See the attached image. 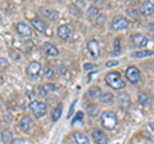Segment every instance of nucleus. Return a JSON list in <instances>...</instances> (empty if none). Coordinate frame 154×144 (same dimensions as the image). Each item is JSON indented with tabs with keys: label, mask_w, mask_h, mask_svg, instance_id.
<instances>
[{
	"label": "nucleus",
	"mask_w": 154,
	"mask_h": 144,
	"mask_svg": "<svg viewBox=\"0 0 154 144\" xmlns=\"http://www.w3.org/2000/svg\"><path fill=\"white\" fill-rule=\"evenodd\" d=\"M148 30L150 31L152 33H154V22H153V23H150V25L148 26Z\"/></svg>",
	"instance_id": "obj_35"
},
{
	"label": "nucleus",
	"mask_w": 154,
	"mask_h": 144,
	"mask_svg": "<svg viewBox=\"0 0 154 144\" xmlns=\"http://www.w3.org/2000/svg\"><path fill=\"white\" fill-rule=\"evenodd\" d=\"M30 109L32 111V113L35 114V117L41 118L42 116L46 114L48 111V104L44 102H38V100H33L30 104Z\"/></svg>",
	"instance_id": "obj_3"
},
{
	"label": "nucleus",
	"mask_w": 154,
	"mask_h": 144,
	"mask_svg": "<svg viewBox=\"0 0 154 144\" xmlns=\"http://www.w3.org/2000/svg\"><path fill=\"white\" fill-rule=\"evenodd\" d=\"M149 129H150V130L154 133V122H152L150 125H149Z\"/></svg>",
	"instance_id": "obj_37"
},
{
	"label": "nucleus",
	"mask_w": 154,
	"mask_h": 144,
	"mask_svg": "<svg viewBox=\"0 0 154 144\" xmlns=\"http://www.w3.org/2000/svg\"><path fill=\"white\" fill-rule=\"evenodd\" d=\"M99 99H100V102L104 103V104L112 103V100H113V94H112V93H102V94L99 95Z\"/></svg>",
	"instance_id": "obj_23"
},
{
	"label": "nucleus",
	"mask_w": 154,
	"mask_h": 144,
	"mask_svg": "<svg viewBox=\"0 0 154 144\" xmlns=\"http://www.w3.org/2000/svg\"><path fill=\"white\" fill-rule=\"evenodd\" d=\"M137 13L139 12H136V11H134V9H131V11H127V14H130L131 17H134L135 20H137L139 18V16H137Z\"/></svg>",
	"instance_id": "obj_33"
},
{
	"label": "nucleus",
	"mask_w": 154,
	"mask_h": 144,
	"mask_svg": "<svg viewBox=\"0 0 154 144\" xmlns=\"http://www.w3.org/2000/svg\"><path fill=\"white\" fill-rule=\"evenodd\" d=\"M86 109H88V114L90 117H96L99 114V107L96 104H91Z\"/></svg>",
	"instance_id": "obj_25"
},
{
	"label": "nucleus",
	"mask_w": 154,
	"mask_h": 144,
	"mask_svg": "<svg viewBox=\"0 0 154 144\" xmlns=\"http://www.w3.org/2000/svg\"><path fill=\"white\" fill-rule=\"evenodd\" d=\"M126 79L128 80V83L131 84H136L140 80V71H139L137 67L131 66L126 70Z\"/></svg>",
	"instance_id": "obj_6"
},
{
	"label": "nucleus",
	"mask_w": 154,
	"mask_h": 144,
	"mask_svg": "<svg viewBox=\"0 0 154 144\" xmlns=\"http://www.w3.org/2000/svg\"><path fill=\"white\" fill-rule=\"evenodd\" d=\"M114 42H116V44H114V50H113V54H114V55H119V54H121V48H119V40L117 39V40H116Z\"/></svg>",
	"instance_id": "obj_29"
},
{
	"label": "nucleus",
	"mask_w": 154,
	"mask_h": 144,
	"mask_svg": "<svg viewBox=\"0 0 154 144\" xmlns=\"http://www.w3.org/2000/svg\"><path fill=\"white\" fill-rule=\"evenodd\" d=\"M88 50L90 53V55L93 58H96L100 54V48H99V42L96 40H90L88 42Z\"/></svg>",
	"instance_id": "obj_12"
},
{
	"label": "nucleus",
	"mask_w": 154,
	"mask_h": 144,
	"mask_svg": "<svg viewBox=\"0 0 154 144\" xmlns=\"http://www.w3.org/2000/svg\"><path fill=\"white\" fill-rule=\"evenodd\" d=\"M16 30L21 36L23 37H31L33 35V30L30 25H27L25 22H18L16 25Z\"/></svg>",
	"instance_id": "obj_7"
},
{
	"label": "nucleus",
	"mask_w": 154,
	"mask_h": 144,
	"mask_svg": "<svg viewBox=\"0 0 154 144\" xmlns=\"http://www.w3.org/2000/svg\"><path fill=\"white\" fill-rule=\"evenodd\" d=\"M62 112H63V105H62V104H58L57 107H55V108L51 111V120H53V121L57 122L58 120L60 118V116H62Z\"/></svg>",
	"instance_id": "obj_21"
},
{
	"label": "nucleus",
	"mask_w": 154,
	"mask_h": 144,
	"mask_svg": "<svg viewBox=\"0 0 154 144\" xmlns=\"http://www.w3.org/2000/svg\"><path fill=\"white\" fill-rule=\"evenodd\" d=\"M4 83V79H3V76H2V74H0V85H2Z\"/></svg>",
	"instance_id": "obj_38"
},
{
	"label": "nucleus",
	"mask_w": 154,
	"mask_h": 144,
	"mask_svg": "<svg viewBox=\"0 0 154 144\" xmlns=\"http://www.w3.org/2000/svg\"><path fill=\"white\" fill-rule=\"evenodd\" d=\"M137 100L144 107H149L153 102V97H152V94H149V93H140L137 95Z\"/></svg>",
	"instance_id": "obj_15"
},
{
	"label": "nucleus",
	"mask_w": 154,
	"mask_h": 144,
	"mask_svg": "<svg viewBox=\"0 0 154 144\" xmlns=\"http://www.w3.org/2000/svg\"><path fill=\"white\" fill-rule=\"evenodd\" d=\"M73 140L76 142V144H90L89 143V138L85 135V134L77 131L73 134Z\"/></svg>",
	"instance_id": "obj_18"
},
{
	"label": "nucleus",
	"mask_w": 154,
	"mask_h": 144,
	"mask_svg": "<svg viewBox=\"0 0 154 144\" xmlns=\"http://www.w3.org/2000/svg\"><path fill=\"white\" fill-rule=\"evenodd\" d=\"M154 54V52L152 49H145V50H139V52H134L131 53L132 58H145V57H150Z\"/></svg>",
	"instance_id": "obj_19"
},
{
	"label": "nucleus",
	"mask_w": 154,
	"mask_h": 144,
	"mask_svg": "<svg viewBox=\"0 0 154 144\" xmlns=\"http://www.w3.org/2000/svg\"><path fill=\"white\" fill-rule=\"evenodd\" d=\"M37 94L40 95V97H46L48 95V89H46V86H37Z\"/></svg>",
	"instance_id": "obj_28"
},
{
	"label": "nucleus",
	"mask_w": 154,
	"mask_h": 144,
	"mask_svg": "<svg viewBox=\"0 0 154 144\" xmlns=\"http://www.w3.org/2000/svg\"><path fill=\"white\" fill-rule=\"evenodd\" d=\"M100 121H102V125L108 129V130H113L116 127V125H117V116L113 113V112H104L102 114V117H100Z\"/></svg>",
	"instance_id": "obj_2"
},
{
	"label": "nucleus",
	"mask_w": 154,
	"mask_h": 144,
	"mask_svg": "<svg viewBox=\"0 0 154 144\" xmlns=\"http://www.w3.org/2000/svg\"><path fill=\"white\" fill-rule=\"evenodd\" d=\"M44 76H45L48 80L55 79V71L53 70L51 67H45V70H44Z\"/></svg>",
	"instance_id": "obj_26"
},
{
	"label": "nucleus",
	"mask_w": 154,
	"mask_h": 144,
	"mask_svg": "<svg viewBox=\"0 0 154 144\" xmlns=\"http://www.w3.org/2000/svg\"><path fill=\"white\" fill-rule=\"evenodd\" d=\"M91 136H93V140L95 142V144H107L108 143V138L107 135L99 129H94L93 133H91Z\"/></svg>",
	"instance_id": "obj_9"
},
{
	"label": "nucleus",
	"mask_w": 154,
	"mask_h": 144,
	"mask_svg": "<svg viewBox=\"0 0 154 144\" xmlns=\"http://www.w3.org/2000/svg\"><path fill=\"white\" fill-rule=\"evenodd\" d=\"M11 144H18V143H14V142H12V143H11Z\"/></svg>",
	"instance_id": "obj_39"
},
{
	"label": "nucleus",
	"mask_w": 154,
	"mask_h": 144,
	"mask_svg": "<svg viewBox=\"0 0 154 144\" xmlns=\"http://www.w3.org/2000/svg\"><path fill=\"white\" fill-rule=\"evenodd\" d=\"M42 50H44L45 54L49 55V57H57L59 54L58 49L51 44V42H44V44H42Z\"/></svg>",
	"instance_id": "obj_14"
},
{
	"label": "nucleus",
	"mask_w": 154,
	"mask_h": 144,
	"mask_svg": "<svg viewBox=\"0 0 154 144\" xmlns=\"http://www.w3.org/2000/svg\"><path fill=\"white\" fill-rule=\"evenodd\" d=\"M118 102L121 103V105L123 108H128L130 105H131V99H130L128 97V94L127 93H122V94H119V97H118Z\"/></svg>",
	"instance_id": "obj_20"
},
{
	"label": "nucleus",
	"mask_w": 154,
	"mask_h": 144,
	"mask_svg": "<svg viewBox=\"0 0 154 144\" xmlns=\"http://www.w3.org/2000/svg\"><path fill=\"white\" fill-rule=\"evenodd\" d=\"M88 17H89V20H95V18H98L99 17V9L96 8V7H90L88 9Z\"/></svg>",
	"instance_id": "obj_24"
},
{
	"label": "nucleus",
	"mask_w": 154,
	"mask_h": 144,
	"mask_svg": "<svg viewBox=\"0 0 154 144\" xmlns=\"http://www.w3.org/2000/svg\"><path fill=\"white\" fill-rule=\"evenodd\" d=\"M117 64H118V61H108L107 63H105L107 67H113V66H117Z\"/></svg>",
	"instance_id": "obj_34"
},
{
	"label": "nucleus",
	"mask_w": 154,
	"mask_h": 144,
	"mask_svg": "<svg viewBox=\"0 0 154 144\" xmlns=\"http://www.w3.org/2000/svg\"><path fill=\"white\" fill-rule=\"evenodd\" d=\"M88 94H89V97H90V98H96L98 95L102 94V90H100L98 86H95V88H91V89L89 90Z\"/></svg>",
	"instance_id": "obj_27"
},
{
	"label": "nucleus",
	"mask_w": 154,
	"mask_h": 144,
	"mask_svg": "<svg viewBox=\"0 0 154 144\" xmlns=\"http://www.w3.org/2000/svg\"><path fill=\"white\" fill-rule=\"evenodd\" d=\"M114 144H119V143H114Z\"/></svg>",
	"instance_id": "obj_41"
},
{
	"label": "nucleus",
	"mask_w": 154,
	"mask_h": 144,
	"mask_svg": "<svg viewBox=\"0 0 154 144\" xmlns=\"http://www.w3.org/2000/svg\"><path fill=\"white\" fill-rule=\"evenodd\" d=\"M9 67V63H8V61L5 58H3V57H0V68H3V70H5Z\"/></svg>",
	"instance_id": "obj_31"
},
{
	"label": "nucleus",
	"mask_w": 154,
	"mask_h": 144,
	"mask_svg": "<svg viewBox=\"0 0 154 144\" xmlns=\"http://www.w3.org/2000/svg\"><path fill=\"white\" fill-rule=\"evenodd\" d=\"M93 67H94L93 64H88V63H86V64L84 66V68H85V70H91V68H93Z\"/></svg>",
	"instance_id": "obj_36"
},
{
	"label": "nucleus",
	"mask_w": 154,
	"mask_h": 144,
	"mask_svg": "<svg viewBox=\"0 0 154 144\" xmlns=\"http://www.w3.org/2000/svg\"><path fill=\"white\" fill-rule=\"evenodd\" d=\"M77 103V100H73V103L71 104V108H69V112L68 114H67V118H71L72 117V114H73V111H75V104Z\"/></svg>",
	"instance_id": "obj_32"
},
{
	"label": "nucleus",
	"mask_w": 154,
	"mask_h": 144,
	"mask_svg": "<svg viewBox=\"0 0 154 144\" xmlns=\"http://www.w3.org/2000/svg\"><path fill=\"white\" fill-rule=\"evenodd\" d=\"M140 11L145 16H152L154 13V4L152 2H143L140 4Z\"/></svg>",
	"instance_id": "obj_16"
},
{
	"label": "nucleus",
	"mask_w": 154,
	"mask_h": 144,
	"mask_svg": "<svg viewBox=\"0 0 154 144\" xmlns=\"http://www.w3.org/2000/svg\"><path fill=\"white\" fill-rule=\"evenodd\" d=\"M40 11L42 12V14H45L46 18L50 21H55L58 18V13L55 11H50V9H46V8H41Z\"/></svg>",
	"instance_id": "obj_22"
},
{
	"label": "nucleus",
	"mask_w": 154,
	"mask_h": 144,
	"mask_svg": "<svg viewBox=\"0 0 154 144\" xmlns=\"http://www.w3.org/2000/svg\"><path fill=\"white\" fill-rule=\"evenodd\" d=\"M131 42L135 46L144 48L148 44V39L144 35H141V33H134V35L131 36Z\"/></svg>",
	"instance_id": "obj_11"
},
{
	"label": "nucleus",
	"mask_w": 154,
	"mask_h": 144,
	"mask_svg": "<svg viewBox=\"0 0 154 144\" xmlns=\"http://www.w3.org/2000/svg\"><path fill=\"white\" fill-rule=\"evenodd\" d=\"M18 126L23 133H28L33 126V121H32V118L30 116H23L21 118V121H19V124H18Z\"/></svg>",
	"instance_id": "obj_10"
},
{
	"label": "nucleus",
	"mask_w": 154,
	"mask_h": 144,
	"mask_svg": "<svg viewBox=\"0 0 154 144\" xmlns=\"http://www.w3.org/2000/svg\"><path fill=\"white\" fill-rule=\"evenodd\" d=\"M31 25L35 27V30L40 33H46L48 31V25L44 20H41L40 17H33L31 20Z\"/></svg>",
	"instance_id": "obj_8"
},
{
	"label": "nucleus",
	"mask_w": 154,
	"mask_h": 144,
	"mask_svg": "<svg viewBox=\"0 0 154 144\" xmlns=\"http://www.w3.org/2000/svg\"><path fill=\"white\" fill-rule=\"evenodd\" d=\"M0 136H2V142L4 144H11L13 142V133L9 130V129H4V130H2Z\"/></svg>",
	"instance_id": "obj_17"
},
{
	"label": "nucleus",
	"mask_w": 154,
	"mask_h": 144,
	"mask_svg": "<svg viewBox=\"0 0 154 144\" xmlns=\"http://www.w3.org/2000/svg\"><path fill=\"white\" fill-rule=\"evenodd\" d=\"M0 109H2V104H0Z\"/></svg>",
	"instance_id": "obj_40"
},
{
	"label": "nucleus",
	"mask_w": 154,
	"mask_h": 144,
	"mask_svg": "<svg viewBox=\"0 0 154 144\" xmlns=\"http://www.w3.org/2000/svg\"><path fill=\"white\" fill-rule=\"evenodd\" d=\"M40 72H41V64L38 63L37 61H32L26 68V75L28 77H32V79L38 77V76H40Z\"/></svg>",
	"instance_id": "obj_5"
},
{
	"label": "nucleus",
	"mask_w": 154,
	"mask_h": 144,
	"mask_svg": "<svg viewBox=\"0 0 154 144\" xmlns=\"http://www.w3.org/2000/svg\"><path fill=\"white\" fill-rule=\"evenodd\" d=\"M84 118V112H77L76 113V117L73 118V120H72V124H76V122H79V121H81V120H82Z\"/></svg>",
	"instance_id": "obj_30"
},
{
	"label": "nucleus",
	"mask_w": 154,
	"mask_h": 144,
	"mask_svg": "<svg viewBox=\"0 0 154 144\" xmlns=\"http://www.w3.org/2000/svg\"><path fill=\"white\" fill-rule=\"evenodd\" d=\"M57 33H58V36H59L62 40H64V41L71 39V28L67 25H60L59 27H58Z\"/></svg>",
	"instance_id": "obj_13"
},
{
	"label": "nucleus",
	"mask_w": 154,
	"mask_h": 144,
	"mask_svg": "<svg viewBox=\"0 0 154 144\" xmlns=\"http://www.w3.org/2000/svg\"><path fill=\"white\" fill-rule=\"evenodd\" d=\"M128 26H130V21L123 16H116L112 20V22H110V27L114 31L126 30V28H128Z\"/></svg>",
	"instance_id": "obj_4"
},
{
	"label": "nucleus",
	"mask_w": 154,
	"mask_h": 144,
	"mask_svg": "<svg viewBox=\"0 0 154 144\" xmlns=\"http://www.w3.org/2000/svg\"><path fill=\"white\" fill-rule=\"evenodd\" d=\"M105 83L112 89H116V90L123 89L125 86H126L123 79L121 77V75H119V72H116V71L109 72V74L105 75Z\"/></svg>",
	"instance_id": "obj_1"
}]
</instances>
